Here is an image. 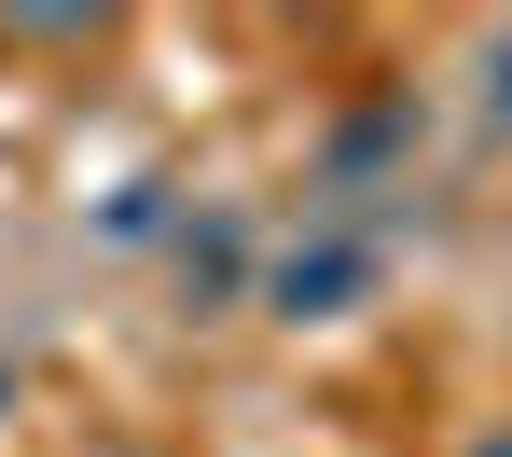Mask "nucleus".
Here are the masks:
<instances>
[{
  "mask_svg": "<svg viewBox=\"0 0 512 457\" xmlns=\"http://www.w3.org/2000/svg\"><path fill=\"white\" fill-rule=\"evenodd\" d=\"M167 264H180V305H194V319H222V291H236V277H263L250 208H194V222L167 236Z\"/></svg>",
  "mask_w": 512,
  "mask_h": 457,
  "instance_id": "obj_2",
  "label": "nucleus"
},
{
  "mask_svg": "<svg viewBox=\"0 0 512 457\" xmlns=\"http://www.w3.org/2000/svg\"><path fill=\"white\" fill-rule=\"evenodd\" d=\"M0 416H14V361H0Z\"/></svg>",
  "mask_w": 512,
  "mask_h": 457,
  "instance_id": "obj_5",
  "label": "nucleus"
},
{
  "mask_svg": "<svg viewBox=\"0 0 512 457\" xmlns=\"http://www.w3.org/2000/svg\"><path fill=\"white\" fill-rule=\"evenodd\" d=\"M485 125H512V28H485Z\"/></svg>",
  "mask_w": 512,
  "mask_h": 457,
  "instance_id": "obj_3",
  "label": "nucleus"
},
{
  "mask_svg": "<svg viewBox=\"0 0 512 457\" xmlns=\"http://www.w3.org/2000/svg\"><path fill=\"white\" fill-rule=\"evenodd\" d=\"M388 236H402V208H374V222L305 208V236L263 250V305H277V319H360V305L388 291Z\"/></svg>",
  "mask_w": 512,
  "mask_h": 457,
  "instance_id": "obj_1",
  "label": "nucleus"
},
{
  "mask_svg": "<svg viewBox=\"0 0 512 457\" xmlns=\"http://www.w3.org/2000/svg\"><path fill=\"white\" fill-rule=\"evenodd\" d=\"M471 457H512V430H485V444H471Z\"/></svg>",
  "mask_w": 512,
  "mask_h": 457,
  "instance_id": "obj_4",
  "label": "nucleus"
}]
</instances>
